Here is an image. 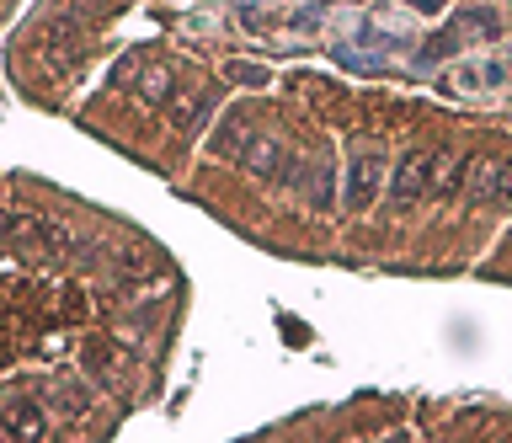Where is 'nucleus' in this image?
<instances>
[{
    "instance_id": "obj_1",
    "label": "nucleus",
    "mask_w": 512,
    "mask_h": 443,
    "mask_svg": "<svg viewBox=\"0 0 512 443\" xmlns=\"http://www.w3.org/2000/svg\"><path fill=\"white\" fill-rule=\"evenodd\" d=\"M0 241L32 246V251H70L75 235L59 219H43V214H0Z\"/></svg>"
},
{
    "instance_id": "obj_6",
    "label": "nucleus",
    "mask_w": 512,
    "mask_h": 443,
    "mask_svg": "<svg viewBox=\"0 0 512 443\" xmlns=\"http://www.w3.org/2000/svg\"><path fill=\"white\" fill-rule=\"evenodd\" d=\"M246 139H251V123H246V113L235 107V113H224V118H219V129H214V155H224V161H235Z\"/></svg>"
},
{
    "instance_id": "obj_2",
    "label": "nucleus",
    "mask_w": 512,
    "mask_h": 443,
    "mask_svg": "<svg viewBox=\"0 0 512 443\" xmlns=\"http://www.w3.org/2000/svg\"><path fill=\"white\" fill-rule=\"evenodd\" d=\"M443 155H427V150H411L406 161L395 166V177H390V198L395 203H416L427 193V187H438V177H443Z\"/></svg>"
},
{
    "instance_id": "obj_4",
    "label": "nucleus",
    "mask_w": 512,
    "mask_h": 443,
    "mask_svg": "<svg viewBox=\"0 0 512 443\" xmlns=\"http://www.w3.org/2000/svg\"><path fill=\"white\" fill-rule=\"evenodd\" d=\"M283 182L288 187H299L304 198L315 203V209H331V166H320V161H304V155H288V166H283Z\"/></svg>"
},
{
    "instance_id": "obj_5",
    "label": "nucleus",
    "mask_w": 512,
    "mask_h": 443,
    "mask_svg": "<svg viewBox=\"0 0 512 443\" xmlns=\"http://www.w3.org/2000/svg\"><path fill=\"white\" fill-rule=\"evenodd\" d=\"M240 166L251 171V177H267V182H283V166H288V150L278 145V139H267V134H251L246 145H240L235 155Z\"/></svg>"
},
{
    "instance_id": "obj_3",
    "label": "nucleus",
    "mask_w": 512,
    "mask_h": 443,
    "mask_svg": "<svg viewBox=\"0 0 512 443\" xmlns=\"http://www.w3.org/2000/svg\"><path fill=\"white\" fill-rule=\"evenodd\" d=\"M379 177H384V155L379 150H358L347 161V209H368L379 193Z\"/></svg>"
}]
</instances>
